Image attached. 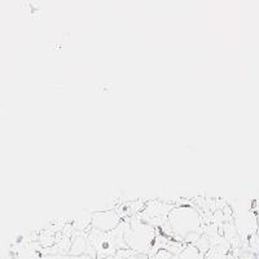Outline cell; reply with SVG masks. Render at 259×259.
I'll list each match as a JSON object with an SVG mask.
<instances>
[{
    "instance_id": "5",
    "label": "cell",
    "mask_w": 259,
    "mask_h": 259,
    "mask_svg": "<svg viewBox=\"0 0 259 259\" xmlns=\"http://www.w3.org/2000/svg\"><path fill=\"white\" fill-rule=\"evenodd\" d=\"M179 259H205V255L194 245H186V247L178 255Z\"/></svg>"
},
{
    "instance_id": "3",
    "label": "cell",
    "mask_w": 259,
    "mask_h": 259,
    "mask_svg": "<svg viewBox=\"0 0 259 259\" xmlns=\"http://www.w3.org/2000/svg\"><path fill=\"white\" fill-rule=\"evenodd\" d=\"M171 210H172V206H170L168 203L153 201V202L148 203L147 206L139 212L138 217L140 221L154 227V228H162L167 223Z\"/></svg>"
},
{
    "instance_id": "2",
    "label": "cell",
    "mask_w": 259,
    "mask_h": 259,
    "mask_svg": "<svg viewBox=\"0 0 259 259\" xmlns=\"http://www.w3.org/2000/svg\"><path fill=\"white\" fill-rule=\"evenodd\" d=\"M123 223L124 242H126L127 249L135 253L148 255L157 237L156 228L140 221L138 215Z\"/></svg>"
},
{
    "instance_id": "8",
    "label": "cell",
    "mask_w": 259,
    "mask_h": 259,
    "mask_svg": "<svg viewBox=\"0 0 259 259\" xmlns=\"http://www.w3.org/2000/svg\"><path fill=\"white\" fill-rule=\"evenodd\" d=\"M205 259H210V258H205Z\"/></svg>"
},
{
    "instance_id": "4",
    "label": "cell",
    "mask_w": 259,
    "mask_h": 259,
    "mask_svg": "<svg viewBox=\"0 0 259 259\" xmlns=\"http://www.w3.org/2000/svg\"><path fill=\"white\" fill-rule=\"evenodd\" d=\"M121 215L119 212H115L113 210L110 211H101L97 212L92 217L91 224L94 230L101 231V232H112L121 224Z\"/></svg>"
},
{
    "instance_id": "6",
    "label": "cell",
    "mask_w": 259,
    "mask_h": 259,
    "mask_svg": "<svg viewBox=\"0 0 259 259\" xmlns=\"http://www.w3.org/2000/svg\"><path fill=\"white\" fill-rule=\"evenodd\" d=\"M149 259H179L177 254L171 253L167 250H159L158 253L154 254L153 256H150Z\"/></svg>"
},
{
    "instance_id": "7",
    "label": "cell",
    "mask_w": 259,
    "mask_h": 259,
    "mask_svg": "<svg viewBox=\"0 0 259 259\" xmlns=\"http://www.w3.org/2000/svg\"><path fill=\"white\" fill-rule=\"evenodd\" d=\"M105 259H114V256H110V258H105Z\"/></svg>"
},
{
    "instance_id": "1",
    "label": "cell",
    "mask_w": 259,
    "mask_h": 259,
    "mask_svg": "<svg viewBox=\"0 0 259 259\" xmlns=\"http://www.w3.org/2000/svg\"><path fill=\"white\" fill-rule=\"evenodd\" d=\"M163 235L167 237H175L179 241H189L192 236L200 237V231L202 228V219L197 210L192 206L172 207L168 215L167 223L161 230H166Z\"/></svg>"
}]
</instances>
